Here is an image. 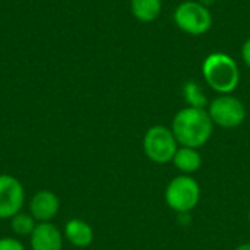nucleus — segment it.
Masks as SVG:
<instances>
[{
  "instance_id": "f257e3e1",
  "label": "nucleus",
  "mask_w": 250,
  "mask_h": 250,
  "mask_svg": "<svg viewBox=\"0 0 250 250\" xmlns=\"http://www.w3.org/2000/svg\"><path fill=\"white\" fill-rule=\"evenodd\" d=\"M214 122L204 108L188 107L180 110L173 120V133L183 146L199 148L212 135Z\"/></svg>"
},
{
  "instance_id": "f03ea898",
  "label": "nucleus",
  "mask_w": 250,
  "mask_h": 250,
  "mask_svg": "<svg viewBox=\"0 0 250 250\" xmlns=\"http://www.w3.org/2000/svg\"><path fill=\"white\" fill-rule=\"evenodd\" d=\"M202 73L208 85L223 94L234 91L240 79L236 62L224 53L209 54L202 64Z\"/></svg>"
},
{
  "instance_id": "7ed1b4c3",
  "label": "nucleus",
  "mask_w": 250,
  "mask_h": 250,
  "mask_svg": "<svg viewBox=\"0 0 250 250\" xmlns=\"http://www.w3.org/2000/svg\"><path fill=\"white\" fill-rule=\"evenodd\" d=\"M177 139L173 130L166 126L151 127L144 138V149L149 160L158 164H166L173 160L177 151Z\"/></svg>"
},
{
  "instance_id": "20e7f679",
  "label": "nucleus",
  "mask_w": 250,
  "mask_h": 250,
  "mask_svg": "<svg viewBox=\"0 0 250 250\" xmlns=\"http://www.w3.org/2000/svg\"><path fill=\"white\" fill-rule=\"evenodd\" d=\"M201 198L199 185L188 176H180L171 180L166 190V201L176 212H188L193 209Z\"/></svg>"
},
{
  "instance_id": "39448f33",
  "label": "nucleus",
  "mask_w": 250,
  "mask_h": 250,
  "mask_svg": "<svg viewBox=\"0 0 250 250\" xmlns=\"http://www.w3.org/2000/svg\"><path fill=\"white\" fill-rule=\"evenodd\" d=\"M174 22L188 34L201 35L211 28L212 15L204 4L198 1H185L176 9Z\"/></svg>"
},
{
  "instance_id": "423d86ee",
  "label": "nucleus",
  "mask_w": 250,
  "mask_h": 250,
  "mask_svg": "<svg viewBox=\"0 0 250 250\" xmlns=\"http://www.w3.org/2000/svg\"><path fill=\"white\" fill-rule=\"evenodd\" d=\"M211 120L221 127H236L243 123L246 117L245 105L231 95L215 98L209 105Z\"/></svg>"
},
{
  "instance_id": "0eeeda50",
  "label": "nucleus",
  "mask_w": 250,
  "mask_h": 250,
  "mask_svg": "<svg viewBox=\"0 0 250 250\" xmlns=\"http://www.w3.org/2000/svg\"><path fill=\"white\" fill-rule=\"evenodd\" d=\"M25 204V189L22 183L10 174H0V218L10 220L22 211Z\"/></svg>"
},
{
  "instance_id": "6e6552de",
  "label": "nucleus",
  "mask_w": 250,
  "mask_h": 250,
  "mask_svg": "<svg viewBox=\"0 0 250 250\" xmlns=\"http://www.w3.org/2000/svg\"><path fill=\"white\" fill-rule=\"evenodd\" d=\"M28 208H29V214L34 217L37 223H47L51 221L59 214L60 199L54 192L48 189H42L38 190L29 199Z\"/></svg>"
},
{
  "instance_id": "1a4fd4ad",
  "label": "nucleus",
  "mask_w": 250,
  "mask_h": 250,
  "mask_svg": "<svg viewBox=\"0 0 250 250\" xmlns=\"http://www.w3.org/2000/svg\"><path fill=\"white\" fill-rule=\"evenodd\" d=\"M63 237V233L51 221L37 223L29 236V245L32 250H62Z\"/></svg>"
},
{
  "instance_id": "9d476101",
  "label": "nucleus",
  "mask_w": 250,
  "mask_h": 250,
  "mask_svg": "<svg viewBox=\"0 0 250 250\" xmlns=\"http://www.w3.org/2000/svg\"><path fill=\"white\" fill-rule=\"evenodd\" d=\"M63 236L70 245H73L76 248H88L94 240L92 227L81 218L69 220L64 224Z\"/></svg>"
},
{
  "instance_id": "9b49d317",
  "label": "nucleus",
  "mask_w": 250,
  "mask_h": 250,
  "mask_svg": "<svg viewBox=\"0 0 250 250\" xmlns=\"http://www.w3.org/2000/svg\"><path fill=\"white\" fill-rule=\"evenodd\" d=\"M173 163L180 171L195 173L201 168L202 158H201V154L195 148L182 146L180 149L176 151V154L173 157Z\"/></svg>"
},
{
  "instance_id": "f8f14e48",
  "label": "nucleus",
  "mask_w": 250,
  "mask_h": 250,
  "mask_svg": "<svg viewBox=\"0 0 250 250\" xmlns=\"http://www.w3.org/2000/svg\"><path fill=\"white\" fill-rule=\"evenodd\" d=\"M132 13L141 22H152L161 12V0H132Z\"/></svg>"
},
{
  "instance_id": "ddd939ff",
  "label": "nucleus",
  "mask_w": 250,
  "mask_h": 250,
  "mask_svg": "<svg viewBox=\"0 0 250 250\" xmlns=\"http://www.w3.org/2000/svg\"><path fill=\"white\" fill-rule=\"evenodd\" d=\"M37 226V221L34 220V217L29 212H18L16 215H13L10 218V227L13 230V233L19 237H29L31 233L34 231Z\"/></svg>"
},
{
  "instance_id": "4468645a",
  "label": "nucleus",
  "mask_w": 250,
  "mask_h": 250,
  "mask_svg": "<svg viewBox=\"0 0 250 250\" xmlns=\"http://www.w3.org/2000/svg\"><path fill=\"white\" fill-rule=\"evenodd\" d=\"M185 92H186V98H188V101L192 104V107L204 108L207 100H205V97L201 94V91H199V88H198L196 83L189 82V83L186 85V88H185Z\"/></svg>"
},
{
  "instance_id": "2eb2a0df",
  "label": "nucleus",
  "mask_w": 250,
  "mask_h": 250,
  "mask_svg": "<svg viewBox=\"0 0 250 250\" xmlns=\"http://www.w3.org/2000/svg\"><path fill=\"white\" fill-rule=\"evenodd\" d=\"M0 250H25V246L18 239L1 237L0 239Z\"/></svg>"
},
{
  "instance_id": "dca6fc26",
  "label": "nucleus",
  "mask_w": 250,
  "mask_h": 250,
  "mask_svg": "<svg viewBox=\"0 0 250 250\" xmlns=\"http://www.w3.org/2000/svg\"><path fill=\"white\" fill-rule=\"evenodd\" d=\"M242 56H243V60L245 63L250 67V38L243 44V48H242Z\"/></svg>"
},
{
  "instance_id": "f3484780",
  "label": "nucleus",
  "mask_w": 250,
  "mask_h": 250,
  "mask_svg": "<svg viewBox=\"0 0 250 250\" xmlns=\"http://www.w3.org/2000/svg\"><path fill=\"white\" fill-rule=\"evenodd\" d=\"M236 250H250V243H246V245H242L239 246Z\"/></svg>"
},
{
  "instance_id": "a211bd4d",
  "label": "nucleus",
  "mask_w": 250,
  "mask_h": 250,
  "mask_svg": "<svg viewBox=\"0 0 250 250\" xmlns=\"http://www.w3.org/2000/svg\"><path fill=\"white\" fill-rule=\"evenodd\" d=\"M249 221H250V211H249Z\"/></svg>"
}]
</instances>
